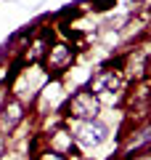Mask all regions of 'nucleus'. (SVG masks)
<instances>
[{"label":"nucleus","mask_w":151,"mask_h":160,"mask_svg":"<svg viewBox=\"0 0 151 160\" xmlns=\"http://www.w3.org/2000/svg\"><path fill=\"white\" fill-rule=\"evenodd\" d=\"M48 80L50 78L43 69V64H24V67L19 69V75L8 83V93H11L13 99H19L21 104L32 107L34 99H37V93L43 91V86Z\"/></svg>","instance_id":"1"},{"label":"nucleus","mask_w":151,"mask_h":160,"mask_svg":"<svg viewBox=\"0 0 151 160\" xmlns=\"http://www.w3.org/2000/svg\"><path fill=\"white\" fill-rule=\"evenodd\" d=\"M66 99H69L66 80L64 78H50L43 86V91L37 93V99H34L32 107H34V112H37L40 118H45V115H61Z\"/></svg>","instance_id":"2"},{"label":"nucleus","mask_w":151,"mask_h":160,"mask_svg":"<svg viewBox=\"0 0 151 160\" xmlns=\"http://www.w3.org/2000/svg\"><path fill=\"white\" fill-rule=\"evenodd\" d=\"M101 99L95 93H90L88 88H77L74 93H69L66 104L61 109L64 120H95L101 115Z\"/></svg>","instance_id":"3"},{"label":"nucleus","mask_w":151,"mask_h":160,"mask_svg":"<svg viewBox=\"0 0 151 160\" xmlns=\"http://www.w3.org/2000/svg\"><path fill=\"white\" fill-rule=\"evenodd\" d=\"M66 128L72 133L77 149H95L109 139V128L98 118L95 120H66Z\"/></svg>","instance_id":"4"},{"label":"nucleus","mask_w":151,"mask_h":160,"mask_svg":"<svg viewBox=\"0 0 151 160\" xmlns=\"http://www.w3.org/2000/svg\"><path fill=\"white\" fill-rule=\"evenodd\" d=\"M74 59H77V46L69 40H53L43 59V69L48 72V78H64L72 69Z\"/></svg>","instance_id":"5"},{"label":"nucleus","mask_w":151,"mask_h":160,"mask_svg":"<svg viewBox=\"0 0 151 160\" xmlns=\"http://www.w3.org/2000/svg\"><path fill=\"white\" fill-rule=\"evenodd\" d=\"M122 158H133V155L143 152V149H151V118L149 120H140L138 126L133 128V131L122 133Z\"/></svg>","instance_id":"6"},{"label":"nucleus","mask_w":151,"mask_h":160,"mask_svg":"<svg viewBox=\"0 0 151 160\" xmlns=\"http://www.w3.org/2000/svg\"><path fill=\"white\" fill-rule=\"evenodd\" d=\"M27 104H21L19 99L8 96L6 104L0 107V136H11V133L19 131V126H21L24 120H27Z\"/></svg>","instance_id":"7"},{"label":"nucleus","mask_w":151,"mask_h":160,"mask_svg":"<svg viewBox=\"0 0 151 160\" xmlns=\"http://www.w3.org/2000/svg\"><path fill=\"white\" fill-rule=\"evenodd\" d=\"M85 88H88L90 93H95L98 99H103V96H109V93H114V91L122 93L125 78H122L119 69H98L95 75H90V83Z\"/></svg>","instance_id":"8"},{"label":"nucleus","mask_w":151,"mask_h":160,"mask_svg":"<svg viewBox=\"0 0 151 160\" xmlns=\"http://www.w3.org/2000/svg\"><path fill=\"white\" fill-rule=\"evenodd\" d=\"M43 142H45V147L56 149V152L66 155V158L80 155V149H77V144H74V139H72V133H69L66 126H58V128H53L50 133H43Z\"/></svg>","instance_id":"9"},{"label":"nucleus","mask_w":151,"mask_h":160,"mask_svg":"<svg viewBox=\"0 0 151 160\" xmlns=\"http://www.w3.org/2000/svg\"><path fill=\"white\" fill-rule=\"evenodd\" d=\"M127 109L135 120L146 118L151 112V88L149 86H138L135 91L127 93Z\"/></svg>","instance_id":"10"},{"label":"nucleus","mask_w":151,"mask_h":160,"mask_svg":"<svg viewBox=\"0 0 151 160\" xmlns=\"http://www.w3.org/2000/svg\"><path fill=\"white\" fill-rule=\"evenodd\" d=\"M32 160H69V158L61 155V152H56V149H50V147H43V149H37L32 155Z\"/></svg>","instance_id":"11"},{"label":"nucleus","mask_w":151,"mask_h":160,"mask_svg":"<svg viewBox=\"0 0 151 160\" xmlns=\"http://www.w3.org/2000/svg\"><path fill=\"white\" fill-rule=\"evenodd\" d=\"M90 3H93V11H109L117 0H90Z\"/></svg>","instance_id":"12"},{"label":"nucleus","mask_w":151,"mask_h":160,"mask_svg":"<svg viewBox=\"0 0 151 160\" xmlns=\"http://www.w3.org/2000/svg\"><path fill=\"white\" fill-rule=\"evenodd\" d=\"M8 51H11V46H8V43H6V46H3V51H0V67L6 64V53H8Z\"/></svg>","instance_id":"13"},{"label":"nucleus","mask_w":151,"mask_h":160,"mask_svg":"<svg viewBox=\"0 0 151 160\" xmlns=\"http://www.w3.org/2000/svg\"><path fill=\"white\" fill-rule=\"evenodd\" d=\"M6 155V136H0V158Z\"/></svg>","instance_id":"14"}]
</instances>
